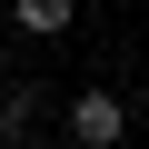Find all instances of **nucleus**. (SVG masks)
Wrapping results in <instances>:
<instances>
[{
  "label": "nucleus",
  "mask_w": 149,
  "mask_h": 149,
  "mask_svg": "<svg viewBox=\"0 0 149 149\" xmlns=\"http://www.w3.org/2000/svg\"><path fill=\"white\" fill-rule=\"evenodd\" d=\"M70 139H80V149H119V139H129V100L100 90V80L70 90Z\"/></svg>",
  "instance_id": "obj_1"
},
{
  "label": "nucleus",
  "mask_w": 149,
  "mask_h": 149,
  "mask_svg": "<svg viewBox=\"0 0 149 149\" xmlns=\"http://www.w3.org/2000/svg\"><path fill=\"white\" fill-rule=\"evenodd\" d=\"M70 20H80V0H10V30H30V40H60Z\"/></svg>",
  "instance_id": "obj_2"
}]
</instances>
